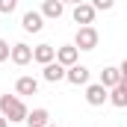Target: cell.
<instances>
[{
    "label": "cell",
    "instance_id": "obj_1",
    "mask_svg": "<svg viewBox=\"0 0 127 127\" xmlns=\"http://www.w3.org/2000/svg\"><path fill=\"white\" fill-rule=\"evenodd\" d=\"M0 115L9 121V124H18V121H27L30 109L24 106V100L15 95H0Z\"/></svg>",
    "mask_w": 127,
    "mask_h": 127
},
{
    "label": "cell",
    "instance_id": "obj_2",
    "mask_svg": "<svg viewBox=\"0 0 127 127\" xmlns=\"http://www.w3.org/2000/svg\"><path fill=\"white\" fill-rule=\"evenodd\" d=\"M97 38H100V35H97L95 27H80L77 35H74V47H77V50H95Z\"/></svg>",
    "mask_w": 127,
    "mask_h": 127
},
{
    "label": "cell",
    "instance_id": "obj_3",
    "mask_svg": "<svg viewBox=\"0 0 127 127\" xmlns=\"http://www.w3.org/2000/svg\"><path fill=\"white\" fill-rule=\"evenodd\" d=\"M80 59V50L74 47V44H62V47H56V62L62 65V68H74Z\"/></svg>",
    "mask_w": 127,
    "mask_h": 127
},
{
    "label": "cell",
    "instance_id": "obj_4",
    "mask_svg": "<svg viewBox=\"0 0 127 127\" xmlns=\"http://www.w3.org/2000/svg\"><path fill=\"white\" fill-rule=\"evenodd\" d=\"M71 15H74V21H77L80 27H92V21H95V6H92V3H77Z\"/></svg>",
    "mask_w": 127,
    "mask_h": 127
},
{
    "label": "cell",
    "instance_id": "obj_5",
    "mask_svg": "<svg viewBox=\"0 0 127 127\" xmlns=\"http://www.w3.org/2000/svg\"><path fill=\"white\" fill-rule=\"evenodd\" d=\"M89 77H92V71L86 68V65H74V68H68V74H65V80L71 83V86H86L89 83Z\"/></svg>",
    "mask_w": 127,
    "mask_h": 127
},
{
    "label": "cell",
    "instance_id": "obj_6",
    "mask_svg": "<svg viewBox=\"0 0 127 127\" xmlns=\"http://www.w3.org/2000/svg\"><path fill=\"white\" fill-rule=\"evenodd\" d=\"M86 100H89L92 106H103V103L109 100V92H106L100 83H92V86H86Z\"/></svg>",
    "mask_w": 127,
    "mask_h": 127
},
{
    "label": "cell",
    "instance_id": "obj_7",
    "mask_svg": "<svg viewBox=\"0 0 127 127\" xmlns=\"http://www.w3.org/2000/svg\"><path fill=\"white\" fill-rule=\"evenodd\" d=\"M21 27H24L27 32H41V27H44V18H41V12H35V9L24 12V18H21Z\"/></svg>",
    "mask_w": 127,
    "mask_h": 127
},
{
    "label": "cell",
    "instance_id": "obj_8",
    "mask_svg": "<svg viewBox=\"0 0 127 127\" xmlns=\"http://www.w3.org/2000/svg\"><path fill=\"white\" fill-rule=\"evenodd\" d=\"M15 65H27L32 62V47L30 44H24V41H18V44H12V56H9Z\"/></svg>",
    "mask_w": 127,
    "mask_h": 127
},
{
    "label": "cell",
    "instance_id": "obj_9",
    "mask_svg": "<svg viewBox=\"0 0 127 127\" xmlns=\"http://www.w3.org/2000/svg\"><path fill=\"white\" fill-rule=\"evenodd\" d=\"M118 83H121V71H118V68H112V65H109V68H103V71H100V86H103L106 92H112Z\"/></svg>",
    "mask_w": 127,
    "mask_h": 127
},
{
    "label": "cell",
    "instance_id": "obj_10",
    "mask_svg": "<svg viewBox=\"0 0 127 127\" xmlns=\"http://www.w3.org/2000/svg\"><path fill=\"white\" fill-rule=\"evenodd\" d=\"M27 127H50V112H47L44 106L32 109L30 115H27Z\"/></svg>",
    "mask_w": 127,
    "mask_h": 127
},
{
    "label": "cell",
    "instance_id": "obj_11",
    "mask_svg": "<svg viewBox=\"0 0 127 127\" xmlns=\"http://www.w3.org/2000/svg\"><path fill=\"white\" fill-rule=\"evenodd\" d=\"M32 59L41 65H50V62H56V50L50 44H38V47H32Z\"/></svg>",
    "mask_w": 127,
    "mask_h": 127
},
{
    "label": "cell",
    "instance_id": "obj_12",
    "mask_svg": "<svg viewBox=\"0 0 127 127\" xmlns=\"http://www.w3.org/2000/svg\"><path fill=\"white\" fill-rule=\"evenodd\" d=\"M65 74H68V68H62L59 62L44 65V71H41V77H44L47 83H59V80H65Z\"/></svg>",
    "mask_w": 127,
    "mask_h": 127
},
{
    "label": "cell",
    "instance_id": "obj_13",
    "mask_svg": "<svg viewBox=\"0 0 127 127\" xmlns=\"http://www.w3.org/2000/svg\"><path fill=\"white\" fill-rule=\"evenodd\" d=\"M62 12H65L62 0H44L41 3V18H62Z\"/></svg>",
    "mask_w": 127,
    "mask_h": 127
},
{
    "label": "cell",
    "instance_id": "obj_14",
    "mask_svg": "<svg viewBox=\"0 0 127 127\" xmlns=\"http://www.w3.org/2000/svg\"><path fill=\"white\" fill-rule=\"evenodd\" d=\"M15 92H18V95H35V92H38V80H35V77H18Z\"/></svg>",
    "mask_w": 127,
    "mask_h": 127
},
{
    "label": "cell",
    "instance_id": "obj_15",
    "mask_svg": "<svg viewBox=\"0 0 127 127\" xmlns=\"http://www.w3.org/2000/svg\"><path fill=\"white\" fill-rule=\"evenodd\" d=\"M109 103L118 106V109H124V106H127V92L121 89V86H115V89L109 92Z\"/></svg>",
    "mask_w": 127,
    "mask_h": 127
},
{
    "label": "cell",
    "instance_id": "obj_16",
    "mask_svg": "<svg viewBox=\"0 0 127 127\" xmlns=\"http://www.w3.org/2000/svg\"><path fill=\"white\" fill-rule=\"evenodd\" d=\"M15 6H18L15 0H0V12H3V15H12V12H15Z\"/></svg>",
    "mask_w": 127,
    "mask_h": 127
},
{
    "label": "cell",
    "instance_id": "obj_17",
    "mask_svg": "<svg viewBox=\"0 0 127 127\" xmlns=\"http://www.w3.org/2000/svg\"><path fill=\"white\" fill-rule=\"evenodd\" d=\"M9 56H12V47H9V41H3V38H0V62H6Z\"/></svg>",
    "mask_w": 127,
    "mask_h": 127
},
{
    "label": "cell",
    "instance_id": "obj_18",
    "mask_svg": "<svg viewBox=\"0 0 127 127\" xmlns=\"http://www.w3.org/2000/svg\"><path fill=\"white\" fill-rule=\"evenodd\" d=\"M92 6H95V12H106V9H112V0H95Z\"/></svg>",
    "mask_w": 127,
    "mask_h": 127
},
{
    "label": "cell",
    "instance_id": "obj_19",
    "mask_svg": "<svg viewBox=\"0 0 127 127\" xmlns=\"http://www.w3.org/2000/svg\"><path fill=\"white\" fill-rule=\"evenodd\" d=\"M118 86H121V89L127 92V74H121V83H118Z\"/></svg>",
    "mask_w": 127,
    "mask_h": 127
},
{
    "label": "cell",
    "instance_id": "obj_20",
    "mask_svg": "<svg viewBox=\"0 0 127 127\" xmlns=\"http://www.w3.org/2000/svg\"><path fill=\"white\" fill-rule=\"evenodd\" d=\"M118 71H121V74H127V59H124L121 65H118Z\"/></svg>",
    "mask_w": 127,
    "mask_h": 127
},
{
    "label": "cell",
    "instance_id": "obj_21",
    "mask_svg": "<svg viewBox=\"0 0 127 127\" xmlns=\"http://www.w3.org/2000/svg\"><path fill=\"white\" fill-rule=\"evenodd\" d=\"M0 127H9V121H6V118H3V115H0Z\"/></svg>",
    "mask_w": 127,
    "mask_h": 127
},
{
    "label": "cell",
    "instance_id": "obj_22",
    "mask_svg": "<svg viewBox=\"0 0 127 127\" xmlns=\"http://www.w3.org/2000/svg\"><path fill=\"white\" fill-rule=\"evenodd\" d=\"M50 127H53V124H50Z\"/></svg>",
    "mask_w": 127,
    "mask_h": 127
}]
</instances>
